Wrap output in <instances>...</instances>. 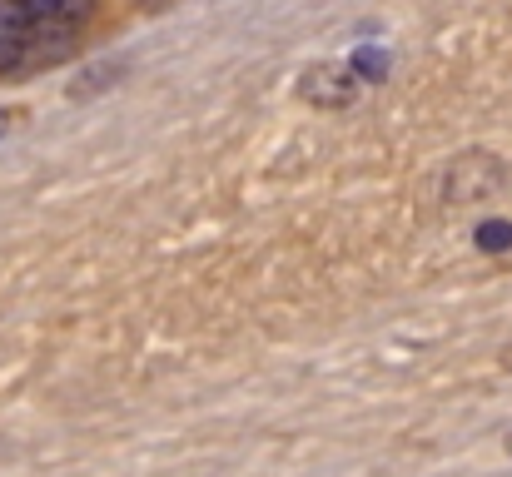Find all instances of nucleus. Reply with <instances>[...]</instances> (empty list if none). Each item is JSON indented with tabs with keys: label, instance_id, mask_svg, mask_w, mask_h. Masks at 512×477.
Listing matches in <instances>:
<instances>
[{
	"label": "nucleus",
	"instance_id": "f257e3e1",
	"mask_svg": "<svg viewBox=\"0 0 512 477\" xmlns=\"http://www.w3.org/2000/svg\"><path fill=\"white\" fill-rule=\"evenodd\" d=\"M353 95H358V75L353 70L324 65V70L304 75V100H314V105H348Z\"/></svg>",
	"mask_w": 512,
	"mask_h": 477
},
{
	"label": "nucleus",
	"instance_id": "f03ea898",
	"mask_svg": "<svg viewBox=\"0 0 512 477\" xmlns=\"http://www.w3.org/2000/svg\"><path fill=\"white\" fill-rule=\"evenodd\" d=\"M478 249H483V254H508L512 249L508 219H483V224H478Z\"/></svg>",
	"mask_w": 512,
	"mask_h": 477
},
{
	"label": "nucleus",
	"instance_id": "7ed1b4c3",
	"mask_svg": "<svg viewBox=\"0 0 512 477\" xmlns=\"http://www.w3.org/2000/svg\"><path fill=\"white\" fill-rule=\"evenodd\" d=\"M353 75H358V80H383V75H388V55L373 50V45L358 50V55H353Z\"/></svg>",
	"mask_w": 512,
	"mask_h": 477
},
{
	"label": "nucleus",
	"instance_id": "20e7f679",
	"mask_svg": "<svg viewBox=\"0 0 512 477\" xmlns=\"http://www.w3.org/2000/svg\"><path fill=\"white\" fill-rule=\"evenodd\" d=\"M15 5H20V15H25L30 25H40V20H55L65 0H15Z\"/></svg>",
	"mask_w": 512,
	"mask_h": 477
},
{
	"label": "nucleus",
	"instance_id": "39448f33",
	"mask_svg": "<svg viewBox=\"0 0 512 477\" xmlns=\"http://www.w3.org/2000/svg\"><path fill=\"white\" fill-rule=\"evenodd\" d=\"M5 130H10V115H5V110H0V135H5Z\"/></svg>",
	"mask_w": 512,
	"mask_h": 477
},
{
	"label": "nucleus",
	"instance_id": "423d86ee",
	"mask_svg": "<svg viewBox=\"0 0 512 477\" xmlns=\"http://www.w3.org/2000/svg\"><path fill=\"white\" fill-rule=\"evenodd\" d=\"M145 5H165V0H145Z\"/></svg>",
	"mask_w": 512,
	"mask_h": 477
},
{
	"label": "nucleus",
	"instance_id": "0eeeda50",
	"mask_svg": "<svg viewBox=\"0 0 512 477\" xmlns=\"http://www.w3.org/2000/svg\"><path fill=\"white\" fill-rule=\"evenodd\" d=\"M508 453H512V438H508Z\"/></svg>",
	"mask_w": 512,
	"mask_h": 477
}]
</instances>
